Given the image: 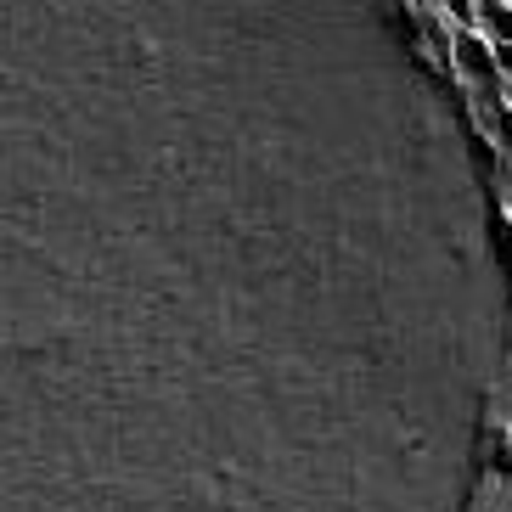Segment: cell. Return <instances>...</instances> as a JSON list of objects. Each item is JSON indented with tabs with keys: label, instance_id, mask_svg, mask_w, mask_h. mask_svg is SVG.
Returning <instances> with one entry per match:
<instances>
[{
	"label": "cell",
	"instance_id": "1",
	"mask_svg": "<svg viewBox=\"0 0 512 512\" xmlns=\"http://www.w3.org/2000/svg\"><path fill=\"white\" fill-rule=\"evenodd\" d=\"M456 46H462V62L473 68V74H496V46H490L484 34H473V29H467L462 40H456Z\"/></svg>",
	"mask_w": 512,
	"mask_h": 512
},
{
	"label": "cell",
	"instance_id": "2",
	"mask_svg": "<svg viewBox=\"0 0 512 512\" xmlns=\"http://www.w3.org/2000/svg\"><path fill=\"white\" fill-rule=\"evenodd\" d=\"M490 23H496V29L512 40V6H501V0H496V6H490Z\"/></svg>",
	"mask_w": 512,
	"mask_h": 512
},
{
	"label": "cell",
	"instance_id": "3",
	"mask_svg": "<svg viewBox=\"0 0 512 512\" xmlns=\"http://www.w3.org/2000/svg\"><path fill=\"white\" fill-rule=\"evenodd\" d=\"M507 136H512V107H507Z\"/></svg>",
	"mask_w": 512,
	"mask_h": 512
}]
</instances>
